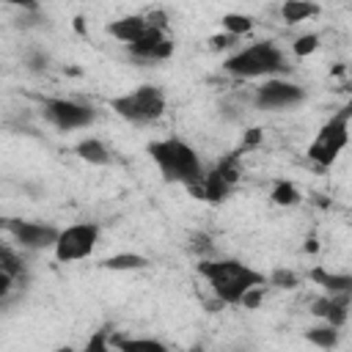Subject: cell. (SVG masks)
<instances>
[{
	"mask_svg": "<svg viewBox=\"0 0 352 352\" xmlns=\"http://www.w3.org/2000/svg\"><path fill=\"white\" fill-rule=\"evenodd\" d=\"M198 272L212 286V294L228 305L242 302V297L250 289L267 286V278L258 270L242 264L239 258H201Z\"/></svg>",
	"mask_w": 352,
	"mask_h": 352,
	"instance_id": "obj_1",
	"label": "cell"
},
{
	"mask_svg": "<svg viewBox=\"0 0 352 352\" xmlns=\"http://www.w3.org/2000/svg\"><path fill=\"white\" fill-rule=\"evenodd\" d=\"M148 154H151V160L157 162L160 173L168 182H179L187 190L198 187L206 176L195 148L190 143L179 140V138H162V140L148 143Z\"/></svg>",
	"mask_w": 352,
	"mask_h": 352,
	"instance_id": "obj_2",
	"label": "cell"
},
{
	"mask_svg": "<svg viewBox=\"0 0 352 352\" xmlns=\"http://www.w3.org/2000/svg\"><path fill=\"white\" fill-rule=\"evenodd\" d=\"M223 69L239 80H256V77H272L289 69L286 55L280 52V47L270 38L264 41H253L242 50H236L234 55L226 58Z\"/></svg>",
	"mask_w": 352,
	"mask_h": 352,
	"instance_id": "obj_3",
	"label": "cell"
},
{
	"mask_svg": "<svg viewBox=\"0 0 352 352\" xmlns=\"http://www.w3.org/2000/svg\"><path fill=\"white\" fill-rule=\"evenodd\" d=\"M110 110L132 124H151L165 113V94L157 85H138L110 99Z\"/></svg>",
	"mask_w": 352,
	"mask_h": 352,
	"instance_id": "obj_4",
	"label": "cell"
},
{
	"mask_svg": "<svg viewBox=\"0 0 352 352\" xmlns=\"http://www.w3.org/2000/svg\"><path fill=\"white\" fill-rule=\"evenodd\" d=\"M349 116L346 113H333L316 132V138L308 146V160H314L316 165H333L338 160V154L344 151V146L349 143Z\"/></svg>",
	"mask_w": 352,
	"mask_h": 352,
	"instance_id": "obj_5",
	"label": "cell"
},
{
	"mask_svg": "<svg viewBox=\"0 0 352 352\" xmlns=\"http://www.w3.org/2000/svg\"><path fill=\"white\" fill-rule=\"evenodd\" d=\"M239 154H242V151H231V154H226V157H223V160L204 176V182H201L198 187H192L190 192L198 195V198H204V201H212V204L223 201V198L234 190V184L239 182V176H242Z\"/></svg>",
	"mask_w": 352,
	"mask_h": 352,
	"instance_id": "obj_6",
	"label": "cell"
},
{
	"mask_svg": "<svg viewBox=\"0 0 352 352\" xmlns=\"http://www.w3.org/2000/svg\"><path fill=\"white\" fill-rule=\"evenodd\" d=\"M41 110H44V118L52 126H58L60 132L85 129V126H91L96 121V110L91 104H82V102H74V99L52 96V99L41 102Z\"/></svg>",
	"mask_w": 352,
	"mask_h": 352,
	"instance_id": "obj_7",
	"label": "cell"
},
{
	"mask_svg": "<svg viewBox=\"0 0 352 352\" xmlns=\"http://www.w3.org/2000/svg\"><path fill=\"white\" fill-rule=\"evenodd\" d=\"M99 242V226L96 223H74L60 228V236L55 242V258L58 261H82L94 253Z\"/></svg>",
	"mask_w": 352,
	"mask_h": 352,
	"instance_id": "obj_8",
	"label": "cell"
},
{
	"mask_svg": "<svg viewBox=\"0 0 352 352\" xmlns=\"http://www.w3.org/2000/svg\"><path fill=\"white\" fill-rule=\"evenodd\" d=\"M305 99V88L297 85V82H289V80H267L256 88L253 94V104L258 110H289L294 104H300Z\"/></svg>",
	"mask_w": 352,
	"mask_h": 352,
	"instance_id": "obj_9",
	"label": "cell"
},
{
	"mask_svg": "<svg viewBox=\"0 0 352 352\" xmlns=\"http://www.w3.org/2000/svg\"><path fill=\"white\" fill-rule=\"evenodd\" d=\"M6 231L14 236V242L19 248H28V250H44V248H55L60 231L55 226H47V223H36V220H6Z\"/></svg>",
	"mask_w": 352,
	"mask_h": 352,
	"instance_id": "obj_10",
	"label": "cell"
},
{
	"mask_svg": "<svg viewBox=\"0 0 352 352\" xmlns=\"http://www.w3.org/2000/svg\"><path fill=\"white\" fill-rule=\"evenodd\" d=\"M349 302L352 297H344V294H324V297H316L314 300V308L311 314L319 316L324 324H333V327H341L349 316Z\"/></svg>",
	"mask_w": 352,
	"mask_h": 352,
	"instance_id": "obj_11",
	"label": "cell"
},
{
	"mask_svg": "<svg viewBox=\"0 0 352 352\" xmlns=\"http://www.w3.org/2000/svg\"><path fill=\"white\" fill-rule=\"evenodd\" d=\"M151 28H154V25L148 22V16L132 14V16H121V19L110 22V25H107V33H110L113 38L124 41L126 47H132V44H138V41H140Z\"/></svg>",
	"mask_w": 352,
	"mask_h": 352,
	"instance_id": "obj_12",
	"label": "cell"
},
{
	"mask_svg": "<svg viewBox=\"0 0 352 352\" xmlns=\"http://www.w3.org/2000/svg\"><path fill=\"white\" fill-rule=\"evenodd\" d=\"M129 52L135 58H143V60H162L173 52V44H170V38H165V30L151 28L138 44L129 47Z\"/></svg>",
	"mask_w": 352,
	"mask_h": 352,
	"instance_id": "obj_13",
	"label": "cell"
},
{
	"mask_svg": "<svg viewBox=\"0 0 352 352\" xmlns=\"http://www.w3.org/2000/svg\"><path fill=\"white\" fill-rule=\"evenodd\" d=\"M308 278H311L314 283L324 286L327 294H344V297H352V275H338V272H327V270L316 267V270H311Z\"/></svg>",
	"mask_w": 352,
	"mask_h": 352,
	"instance_id": "obj_14",
	"label": "cell"
},
{
	"mask_svg": "<svg viewBox=\"0 0 352 352\" xmlns=\"http://www.w3.org/2000/svg\"><path fill=\"white\" fill-rule=\"evenodd\" d=\"M74 151H77L80 160H85V162H91V165H107V162H110V151H107L104 143L96 140V138L80 140V143L74 146Z\"/></svg>",
	"mask_w": 352,
	"mask_h": 352,
	"instance_id": "obj_15",
	"label": "cell"
},
{
	"mask_svg": "<svg viewBox=\"0 0 352 352\" xmlns=\"http://www.w3.org/2000/svg\"><path fill=\"white\" fill-rule=\"evenodd\" d=\"M113 346L118 352H168V346L157 338H124L113 336Z\"/></svg>",
	"mask_w": 352,
	"mask_h": 352,
	"instance_id": "obj_16",
	"label": "cell"
},
{
	"mask_svg": "<svg viewBox=\"0 0 352 352\" xmlns=\"http://www.w3.org/2000/svg\"><path fill=\"white\" fill-rule=\"evenodd\" d=\"M316 14H319V6H316V3L286 0V3L280 6V16H283V22H289V25H294V22H305V19L316 16Z\"/></svg>",
	"mask_w": 352,
	"mask_h": 352,
	"instance_id": "obj_17",
	"label": "cell"
},
{
	"mask_svg": "<svg viewBox=\"0 0 352 352\" xmlns=\"http://www.w3.org/2000/svg\"><path fill=\"white\" fill-rule=\"evenodd\" d=\"M102 267L104 270H143L148 267V258L140 253H116V256H107Z\"/></svg>",
	"mask_w": 352,
	"mask_h": 352,
	"instance_id": "obj_18",
	"label": "cell"
},
{
	"mask_svg": "<svg viewBox=\"0 0 352 352\" xmlns=\"http://www.w3.org/2000/svg\"><path fill=\"white\" fill-rule=\"evenodd\" d=\"M305 338H308V344H314V346H319V349H333V346L338 344V327H333V324H319V327L305 330Z\"/></svg>",
	"mask_w": 352,
	"mask_h": 352,
	"instance_id": "obj_19",
	"label": "cell"
},
{
	"mask_svg": "<svg viewBox=\"0 0 352 352\" xmlns=\"http://www.w3.org/2000/svg\"><path fill=\"white\" fill-rule=\"evenodd\" d=\"M270 198H272V204H278V206H294V204H300V190H297L292 182H283V179H280V182H275Z\"/></svg>",
	"mask_w": 352,
	"mask_h": 352,
	"instance_id": "obj_20",
	"label": "cell"
},
{
	"mask_svg": "<svg viewBox=\"0 0 352 352\" xmlns=\"http://www.w3.org/2000/svg\"><path fill=\"white\" fill-rule=\"evenodd\" d=\"M220 25H223V30L228 33V36H245V33H250V28H253V19L248 16V14H226L223 19H220Z\"/></svg>",
	"mask_w": 352,
	"mask_h": 352,
	"instance_id": "obj_21",
	"label": "cell"
},
{
	"mask_svg": "<svg viewBox=\"0 0 352 352\" xmlns=\"http://www.w3.org/2000/svg\"><path fill=\"white\" fill-rule=\"evenodd\" d=\"M0 272L8 278H19V272H22V261L16 258V253L8 245L0 248Z\"/></svg>",
	"mask_w": 352,
	"mask_h": 352,
	"instance_id": "obj_22",
	"label": "cell"
},
{
	"mask_svg": "<svg viewBox=\"0 0 352 352\" xmlns=\"http://www.w3.org/2000/svg\"><path fill=\"white\" fill-rule=\"evenodd\" d=\"M110 344H113V336H107V330H96L80 352H110Z\"/></svg>",
	"mask_w": 352,
	"mask_h": 352,
	"instance_id": "obj_23",
	"label": "cell"
},
{
	"mask_svg": "<svg viewBox=\"0 0 352 352\" xmlns=\"http://www.w3.org/2000/svg\"><path fill=\"white\" fill-rule=\"evenodd\" d=\"M316 47H319V36H316V33H302V36H297V38H294V44H292L294 55H300V58L311 55Z\"/></svg>",
	"mask_w": 352,
	"mask_h": 352,
	"instance_id": "obj_24",
	"label": "cell"
},
{
	"mask_svg": "<svg viewBox=\"0 0 352 352\" xmlns=\"http://www.w3.org/2000/svg\"><path fill=\"white\" fill-rule=\"evenodd\" d=\"M270 283L272 286H280V289H294L297 286V275L292 270H275L270 275Z\"/></svg>",
	"mask_w": 352,
	"mask_h": 352,
	"instance_id": "obj_25",
	"label": "cell"
},
{
	"mask_svg": "<svg viewBox=\"0 0 352 352\" xmlns=\"http://www.w3.org/2000/svg\"><path fill=\"white\" fill-rule=\"evenodd\" d=\"M264 292H267V286H256V289H250V292L242 297L239 305H245V308H258V302L264 300Z\"/></svg>",
	"mask_w": 352,
	"mask_h": 352,
	"instance_id": "obj_26",
	"label": "cell"
},
{
	"mask_svg": "<svg viewBox=\"0 0 352 352\" xmlns=\"http://www.w3.org/2000/svg\"><path fill=\"white\" fill-rule=\"evenodd\" d=\"M209 44H212V50H226V47H231V44H236V36H212L209 38Z\"/></svg>",
	"mask_w": 352,
	"mask_h": 352,
	"instance_id": "obj_27",
	"label": "cell"
},
{
	"mask_svg": "<svg viewBox=\"0 0 352 352\" xmlns=\"http://www.w3.org/2000/svg\"><path fill=\"white\" fill-rule=\"evenodd\" d=\"M258 140H261V129H256V126H253V129H248V132H245V138H242V146H239V151H245V148L256 146Z\"/></svg>",
	"mask_w": 352,
	"mask_h": 352,
	"instance_id": "obj_28",
	"label": "cell"
},
{
	"mask_svg": "<svg viewBox=\"0 0 352 352\" xmlns=\"http://www.w3.org/2000/svg\"><path fill=\"white\" fill-rule=\"evenodd\" d=\"M28 63H30V69H44L47 66V55H33V58H28Z\"/></svg>",
	"mask_w": 352,
	"mask_h": 352,
	"instance_id": "obj_29",
	"label": "cell"
},
{
	"mask_svg": "<svg viewBox=\"0 0 352 352\" xmlns=\"http://www.w3.org/2000/svg\"><path fill=\"white\" fill-rule=\"evenodd\" d=\"M198 248H201V250H209V248H212V242H209V236H204V234H198V236H195V250H198Z\"/></svg>",
	"mask_w": 352,
	"mask_h": 352,
	"instance_id": "obj_30",
	"label": "cell"
},
{
	"mask_svg": "<svg viewBox=\"0 0 352 352\" xmlns=\"http://www.w3.org/2000/svg\"><path fill=\"white\" fill-rule=\"evenodd\" d=\"M338 110H341V113H346V116H349V118H352V99H349V102H346V104H344V107H338Z\"/></svg>",
	"mask_w": 352,
	"mask_h": 352,
	"instance_id": "obj_31",
	"label": "cell"
},
{
	"mask_svg": "<svg viewBox=\"0 0 352 352\" xmlns=\"http://www.w3.org/2000/svg\"><path fill=\"white\" fill-rule=\"evenodd\" d=\"M316 248H319V245H316V239H308V242H305V250H311V253H314Z\"/></svg>",
	"mask_w": 352,
	"mask_h": 352,
	"instance_id": "obj_32",
	"label": "cell"
},
{
	"mask_svg": "<svg viewBox=\"0 0 352 352\" xmlns=\"http://www.w3.org/2000/svg\"><path fill=\"white\" fill-rule=\"evenodd\" d=\"M55 352H77V349H74V346H58Z\"/></svg>",
	"mask_w": 352,
	"mask_h": 352,
	"instance_id": "obj_33",
	"label": "cell"
}]
</instances>
